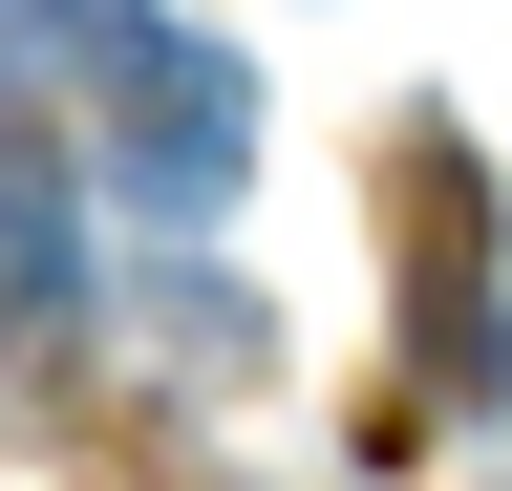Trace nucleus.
Segmentation results:
<instances>
[{
  "label": "nucleus",
  "mask_w": 512,
  "mask_h": 491,
  "mask_svg": "<svg viewBox=\"0 0 512 491\" xmlns=\"http://www.w3.org/2000/svg\"><path fill=\"white\" fill-rule=\"evenodd\" d=\"M128 22V0H0V107H43V86H86V43Z\"/></svg>",
  "instance_id": "nucleus-4"
},
{
  "label": "nucleus",
  "mask_w": 512,
  "mask_h": 491,
  "mask_svg": "<svg viewBox=\"0 0 512 491\" xmlns=\"http://www.w3.org/2000/svg\"><path fill=\"white\" fill-rule=\"evenodd\" d=\"M86 86H107V193L128 214H235V171H256V65L235 43H192V22H150V0H128V22L86 43Z\"/></svg>",
  "instance_id": "nucleus-1"
},
{
  "label": "nucleus",
  "mask_w": 512,
  "mask_h": 491,
  "mask_svg": "<svg viewBox=\"0 0 512 491\" xmlns=\"http://www.w3.org/2000/svg\"><path fill=\"white\" fill-rule=\"evenodd\" d=\"M384 214H406V363H427V406H491V385H512V321H491V171L448 150V129H406Z\"/></svg>",
  "instance_id": "nucleus-2"
},
{
  "label": "nucleus",
  "mask_w": 512,
  "mask_h": 491,
  "mask_svg": "<svg viewBox=\"0 0 512 491\" xmlns=\"http://www.w3.org/2000/svg\"><path fill=\"white\" fill-rule=\"evenodd\" d=\"M64 299H86V257H64V193H43L22 150H0V342H43Z\"/></svg>",
  "instance_id": "nucleus-3"
}]
</instances>
